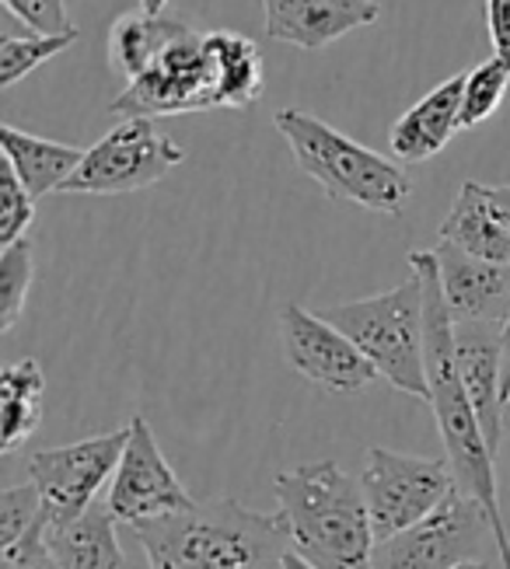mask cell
<instances>
[{"mask_svg": "<svg viewBox=\"0 0 510 569\" xmlns=\"http://www.w3.org/2000/svg\"><path fill=\"white\" fill-rule=\"evenodd\" d=\"M461 91H466V73L437 84L392 122L388 143H392V154L399 161L420 164L444 151L451 137L461 130Z\"/></svg>", "mask_w": 510, "mask_h": 569, "instance_id": "obj_16", "label": "cell"}, {"mask_svg": "<svg viewBox=\"0 0 510 569\" xmlns=\"http://www.w3.org/2000/svg\"><path fill=\"white\" fill-rule=\"evenodd\" d=\"M454 357L490 455L500 458L507 430V406L500 399V321H454Z\"/></svg>", "mask_w": 510, "mask_h": 569, "instance_id": "obj_14", "label": "cell"}, {"mask_svg": "<svg viewBox=\"0 0 510 569\" xmlns=\"http://www.w3.org/2000/svg\"><path fill=\"white\" fill-rule=\"evenodd\" d=\"M273 127L280 130L290 151H294L298 168L326 189L329 200H343L392 217L402 213L412 182L384 154L350 140L319 116L301 109H280L273 116Z\"/></svg>", "mask_w": 510, "mask_h": 569, "instance_id": "obj_4", "label": "cell"}, {"mask_svg": "<svg viewBox=\"0 0 510 569\" xmlns=\"http://www.w3.org/2000/svg\"><path fill=\"white\" fill-rule=\"evenodd\" d=\"M374 538L384 541L420 525L458 489L451 465L437 458H417L388 448H371L360 472Z\"/></svg>", "mask_w": 510, "mask_h": 569, "instance_id": "obj_7", "label": "cell"}, {"mask_svg": "<svg viewBox=\"0 0 510 569\" xmlns=\"http://www.w3.org/2000/svg\"><path fill=\"white\" fill-rule=\"evenodd\" d=\"M32 273H36V266H32L29 238H21L0 252V329L4 332H11L18 326L21 311H26Z\"/></svg>", "mask_w": 510, "mask_h": 569, "instance_id": "obj_24", "label": "cell"}, {"mask_svg": "<svg viewBox=\"0 0 510 569\" xmlns=\"http://www.w3.org/2000/svg\"><path fill=\"white\" fill-rule=\"evenodd\" d=\"M151 569H280L290 546L280 517L213 497L130 528Z\"/></svg>", "mask_w": 510, "mask_h": 569, "instance_id": "obj_2", "label": "cell"}, {"mask_svg": "<svg viewBox=\"0 0 510 569\" xmlns=\"http://www.w3.org/2000/svg\"><path fill=\"white\" fill-rule=\"evenodd\" d=\"M4 8L21 24H29L36 36L74 32V24H70V14H67V0H4Z\"/></svg>", "mask_w": 510, "mask_h": 569, "instance_id": "obj_29", "label": "cell"}, {"mask_svg": "<svg viewBox=\"0 0 510 569\" xmlns=\"http://www.w3.org/2000/svg\"><path fill=\"white\" fill-rule=\"evenodd\" d=\"M112 116L119 119H154L182 112H210L217 102V67L210 57L207 36L182 32L164 53L112 98Z\"/></svg>", "mask_w": 510, "mask_h": 569, "instance_id": "obj_8", "label": "cell"}, {"mask_svg": "<svg viewBox=\"0 0 510 569\" xmlns=\"http://www.w3.org/2000/svg\"><path fill=\"white\" fill-rule=\"evenodd\" d=\"M106 503L116 521L127 528L197 507V500L189 497V489L161 455L158 437L143 416L130 419V440L123 448V458H119L112 486L106 492Z\"/></svg>", "mask_w": 510, "mask_h": 569, "instance_id": "obj_12", "label": "cell"}, {"mask_svg": "<svg viewBox=\"0 0 510 569\" xmlns=\"http://www.w3.org/2000/svg\"><path fill=\"white\" fill-rule=\"evenodd\" d=\"M0 147H4V161L14 168L21 186L32 192V200L60 192L84 161V151H78V147L36 137L18 127H0Z\"/></svg>", "mask_w": 510, "mask_h": 569, "instance_id": "obj_17", "label": "cell"}, {"mask_svg": "<svg viewBox=\"0 0 510 569\" xmlns=\"http://www.w3.org/2000/svg\"><path fill=\"white\" fill-rule=\"evenodd\" d=\"M143 14H161L168 8V0H137Z\"/></svg>", "mask_w": 510, "mask_h": 569, "instance_id": "obj_34", "label": "cell"}, {"mask_svg": "<svg viewBox=\"0 0 510 569\" xmlns=\"http://www.w3.org/2000/svg\"><path fill=\"white\" fill-rule=\"evenodd\" d=\"M207 46L217 67V102L221 109H252L262 98V57L238 32H207Z\"/></svg>", "mask_w": 510, "mask_h": 569, "instance_id": "obj_21", "label": "cell"}, {"mask_svg": "<svg viewBox=\"0 0 510 569\" xmlns=\"http://www.w3.org/2000/svg\"><path fill=\"white\" fill-rule=\"evenodd\" d=\"M486 29H490L493 57L510 63V0H486Z\"/></svg>", "mask_w": 510, "mask_h": 569, "instance_id": "obj_30", "label": "cell"}, {"mask_svg": "<svg viewBox=\"0 0 510 569\" xmlns=\"http://www.w3.org/2000/svg\"><path fill=\"white\" fill-rule=\"evenodd\" d=\"M280 342L287 363L298 375L329 395H353L371 388L381 375L374 363L357 350V342L339 332L329 318L301 305H283Z\"/></svg>", "mask_w": 510, "mask_h": 569, "instance_id": "obj_11", "label": "cell"}, {"mask_svg": "<svg viewBox=\"0 0 510 569\" xmlns=\"http://www.w3.org/2000/svg\"><path fill=\"white\" fill-rule=\"evenodd\" d=\"M116 517L106 500H94L74 525L50 528V552L60 569H130L116 538Z\"/></svg>", "mask_w": 510, "mask_h": 569, "instance_id": "obj_19", "label": "cell"}, {"mask_svg": "<svg viewBox=\"0 0 510 569\" xmlns=\"http://www.w3.org/2000/svg\"><path fill=\"white\" fill-rule=\"evenodd\" d=\"M280 569H319V566H311L301 552L287 549V552H283V559H280Z\"/></svg>", "mask_w": 510, "mask_h": 569, "instance_id": "obj_33", "label": "cell"}, {"mask_svg": "<svg viewBox=\"0 0 510 569\" xmlns=\"http://www.w3.org/2000/svg\"><path fill=\"white\" fill-rule=\"evenodd\" d=\"M497 531L486 510L454 489L420 525H412L374 546L371 569H458L466 562H482V546Z\"/></svg>", "mask_w": 510, "mask_h": 569, "instance_id": "obj_9", "label": "cell"}, {"mask_svg": "<svg viewBox=\"0 0 510 569\" xmlns=\"http://www.w3.org/2000/svg\"><path fill=\"white\" fill-rule=\"evenodd\" d=\"M46 378L39 360L26 357L4 367L0 375V451L14 455L42 423Z\"/></svg>", "mask_w": 510, "mask_h": 569, "instance_id": "obj_20", "label": "cell"}, {"mask_svg": "<svg viewBox=\"0 0 510 569\" xmlns=\"http://www.w3.org/2000/svg\"><path fill=\"white\" fill-rule=\"evenodd\" d=\"M486 192H490V203H493L497 220L510 234V186H486Z\"/></svg>", "mask_w": 510, "mask_h": 569, "instance_id": "obj_32", "label": "cell"}, {"mask_svg": "<svg viewBox=\"0 0 510 569\" xmlns=\"http://www.w3.org/2000/svg\"><path fill=\"white\" fill-rule=\"evenodd\" d=\"M130 440V427L88 437L63 448H46L29 458V479L39 489L42 517L50 528H67L94 503L109 476H116L119 458Z\"/></svg>", "mask_w": 510, "mask_h": 569, "instance_id": "obj_10", "label": "cell"}, {"mask_svg": "<svg viewBox=\"0 0 510 569\" xmlns=\"http://www.w3.org/2000/svg\"><path fill=\"white\" fill-rule=\"evenodd\" d=\"M458 569H490V562H486V559L482 562H466V566H458Z\"/></svg>", "mask_w": 510, "mask_h": 569, "instance_id": "obj_35", "label": "cell"}, {"mask_svg": "<svg viewBox=\"0 0 510 569\" xmlns=\"http://www.w3.org/2000/svg\"><path fill=\"white\" fill-rule=\"evenodd\" d=\"M266 39L298 49H326L353 29L374 24L381 0H262Z\"/></svg>", "mask_w": 510, "mask_h": 569, "instance_id": "obj_13", "label": "cell"}, {"mask_svg": "<svg viewBox=\"0 0 510 569\" xmlns=\"http://www.w3.org/2000/svg\"><path fill=\"white\" fill-rule=\"evenodd\" d=\"M32 220H36L32 192L21 186L14 168L4 161V168H0V249H8V244L26 238Z\"/></svg>", "mask_w": 510, "mask_h": 569, "instance_id": "obj_26", "label": "cell"}, {"mask_svg": "<svg viewBox=\"0 0 510 569\" xmlns=\"http://www.w3.org/2000/svg\"><path fill=\"white\" fill-rule=\"evenodd\" d=\"M507 88H510V63L503 57H490L476 70H469L466 91H461V130L479 127V122L490 119L500 109Z\"/></svg>", "mask_w": 510, "mask_h": 569, "instance_id": "obj_23", "label": "cell"}, {"mask_svg": "<svg viewBox=\"0 0 510 569\" xmlns=\"http://www.w3.org/2000/svg\"><path fill=\"white\" fill-rule=\"evenodd\" d=\"M290 549L319 569H371L374 528L360 479L336 461H311L273 479Z\"/></svg>", "mask_w": 510, "mask_h": 569, "instance_id": "obj_3", "label": "cell"}, {"mask_svg": "<svg viewBox=\"0 0 510 569\" xmlns=\"http://www.w3.org/2000/svg\"><path fill=\"white\" fill-rule=\"evenodd\" d=\"M42 517V500H39V489L29 486H11L0 492V549L18 541L26 535L36 521Z\"/></svg>", "mask_w": 510, "mask_h": 569, "instance_id": "obj_27", "label": "cell"}, {"mask_svg": "<svg viewBox=\"0 0 510 569\" xmlns=\"http://www.w3.org/2000/svg\"><path fill=\"white\" fill-rule=\"evenodd\" d=\"M441 287L454 321H500L510 315V266L476 259L441 241L437 244Z\"/></svg>", "mask_w": 510, "mask_h": 569, "instance_id": "obj_15", "label": "cell"}, {"mask_svg": "<svg viewBox=\"0 0 510 569\" xmlns=\"http://www.w3.org/2000/svg\"><path fill=\"white\" fill-rule=\"evenodd\" d=\"M357 350L374 363L378 375L417 399H430L427 381V332H423V283L412 273L406 283L319 311Z\"/></svg>", "mask_w": 510, "mask_h": 569, "instance_id": "obj_5", "label": "cell"}, {"mask_svg": "<svg viewBox=\"0 0 510 569\" xmlns=\"http://www.w3.org/2000/svg\"><path fill=\"white\" fill-rule=\"evenodd\" d=\"M186 151L164 137L154 119H123L99 143L84 151L78 171L60 192L70 196H127L158 186L168 171L182 164Z\"/></svg>", "mask_w": 510, "mask_h": 569, "instance_id": "obj_6", "label": "cell"}, {"mask_svg": "<svg viewBox=\"0 0 510 569\" xmlns=\"http://www.w3.org/2000/svg\"><path fill=\"white\" fill-rule=\"evenodd\" d=\"M500 399L510 406V315L500 326Z\"/></svg>", "mask_w": 510, "mask_h": 569, "instance_id": "obj_31", "label": "cell"}, {"mask_svg": "<svg viewBox=\"0 0 510 569\" xmlns=\"http://www.w3.org/2000/svg\"><path fill=\"white\" fill-rule=\"evenodd\" d=\"M409 269L423 283V332H427V381H430V406L448 465L454 472L458 489L472 497L497 531V552L503 569H510V535L500 510V486H497V458L490 455V443L479 427V416L472 399L458 375L454 357V315L448 308V297L441 287V266L437 252H409Z\"/></svg>", "mask_w": 510, "mask_h": 569, "instance_id": "obj_1", "label": "cell"}, {"mask_svg": "<svg viewBox=\"0 0 510 569\" xmlns=\"http://www.w3.org/2000/svg\"><path fill=\"white\" fill-rule=\"evenodd\" d=\"M182 32H189V24L176 18L143 14V11L123 14L112 24V39H109L112 60L127 73V81H133L164 53V46H172Z\"/></svg>", "mask_w": 510, "mask_h": 569, "instance_id": "obj_22", "label": "cell"}, {"mask_svg": "<svg viewBox=\"0 0 510 569\" xmlns=\"http://www.w3.org/2000/svg\"><path fill=\"white\" fill-rule=\"evenodd\" d=\"M437 234H441V241L454 244V249L469 252L476 259L510 266V234L497 220L490 192H486L482 182H466L458 189L454 203Z\"/></svg>", "mask_w": 510, "mask_h": 569, "instance_id": "obj_18", "label": "cell"}, {"mask_svg": "<svg viewBox=\"0 0 510 569\" xmlns=\"http://www.w3.org/2000/svg\"><path fill=\"white\" fill-rule=\"evenodd\" d=\"M74 42H78V29L67 36H36V32L26 39L4 36L0 39V88L18 84L26 73H32L46 60H53L57 53H63V49Z\"/></svg>", "mask_w": 510, "mask_h": 569, "instance_id": "obj_25", "label": "cell"}, {"mask_svg": "<svg viewBox=\"0 0 510 569\" xmlns=\"http://www.w3.org/2000/svg\"><path fill=\"white\" fill-rule=\"evenodd\" d=\"M0 569H60L50 552V525H46V517H39L18 541L0 549Z\"/></svg>", "mask_w": 510, "mask_h": 569, "instance_id": "obj_28", "label": "cell"}]
</instances>
